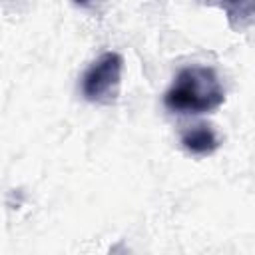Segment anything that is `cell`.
Masks as SVG:
<instances>
[{
  "mask_svg": "<svg viewBox=\"0 0 255 255\" xmlns=\"http://www.w3.org/2000/svg\"><path fill=\"white\" fill-rule=\"evenodd\" d=\"M223 102V84L209 66L181 68L163 94V106L171 114H209L221 108Z\"/></svg>",
  "mask_w": 255,
  "mask_h": 255,
  "instance_id": "6da1fadb",
  "label": "cell"
},
{
  "mask_svg": "<svg viewBox=\"0 0 255 255\" xmlns=\"http://www.w3.org/2000/svg\"><path fill=\"white\" fill-rule=\"evenodd\" d=\"M122 70L124 58L120 52H104L100 54L82 74V96L90 104L112 106L118 102L122 88Z\"/></svg>",
  "mask_w": 255,
  "mask_h": 255,
  "instance_id": "7a4b0ae2",
  "label": "cell"
},
{
  "mask_svg": "<svg viewBox=\"0 0 255 255\" xmlns=\"http://www.w3.org/2000/svg\"><path fill=\"white\" fill-rule=\"evenodd\" d=\"M179 141H181V147L189 155H195V157L211 155L221 145V137L215 131V128L209 124H203V122L185 128L179 135Z\"/></svg>",
  "mask_w": 255,
  "mask_h": 255,
  "instance_id": "3957f363",
  "label": "cell"
},
{
  "mask_svg": "<svg viewBox=\"0 0 255 255\" xmlns=\"http://www.w3.org/2000/svg\"><path fill=\"white\" fill-rule=\"evenodd\" d=\"M201 2L221 8L227 14L231 28L235 30L255 20V0H201Z\"/></svg>",
  "mask_w": 255,
  "mask_h": 255,
  "instance_id": "277c9868",
  "label": "cell"
},
{
  "mask_svg": "<svg viewBox=\"0 0 255 255\" xmlns=\"http://www.w3.org/2000/svg\"><path fill=\"white\" fill-rule=\"evenodd\" d=\"M76 6H80V8H88V6H92L94 4V0H72Z\"/></svg>",
  "mask_w": 255,
  "mask_h": 255,
  "instance_id": "5b68a950",
  "label": "cell"
}]
</instances>
